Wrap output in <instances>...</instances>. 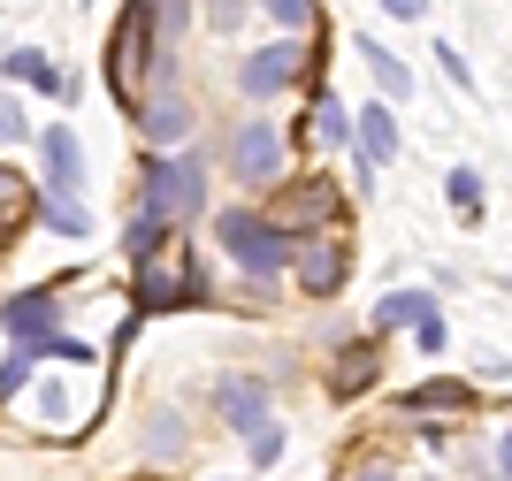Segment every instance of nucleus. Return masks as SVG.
I'll use <instances>...</instances> for the list:
<instances>
[{
    "label": "nucleus",
    "mask_w": 512,
    "mask_h": 481,
    "mask_svg": "<svg viewBox=\"0 0 512 481\" xmlns=\"http://www.w3.org/2000/svg\"><path fill=\"white\" fill-rule=\"evenodd\" d=\"M383 8H390V16H406V23H421V16H428V0H383Z\"/></svg>",
    "instance_id": "nucleus-31"
},
{
    "label": "nucleus",
    "mask_w": 512,
    "mask_h": 481,
    "mask_svg": "<svg viewBox=\"0 0 512 481\" xmlns=\"http://www.w3.org/2000/svg\"><path fill=\"white\" fill-rule=\"evenodd\" d=\"M283 214H291V222H329V214H337V191L329 184H299V191H283Z\"/></svg>",
    "instance_id": "nucleus-12"
},
{
    "label": "nucleus",
    "mask_w": 512,
    "mask_h": 481,
    "mask_svg": "<svg viewBox=\"0 0 512 481\" xmlns=\"http://www.w3.org/2000/svg\"><path fill=\"white\" fill-rule=\"evenodd\" d=\"M230 161H237V176H276V168H283L276 123H245V130L230 138Z\"/></svg>",
    "instance_id": "nucleus-6"
},
{
    "label": "nucleus",
    "mask_w": 512,
    "mask_h": 481,
    "mask_svg": "<svg viewBox=\"0 0 512 481\" xmlns=\"http://www.w3.org/2000/svg\"><path fill=\"white\" fill-rule=\"evenodd\" d=\"M360 481H398V474H390V466H367V474Z\"/></svg>",
    "instance_id": "nucleus-32"
},
{
    "label": "nucleus",
    "mask_w": 512,
    "mask_h": 481,
    "mask_svg": "<svg viewBox=\"0 0 512 481\" xmlns=\"http://www.w3.org/2000/svg\"><path fill=\"white\" fill-rule=\"evenodd\" d=\"M146 443H153V451H184V428H176V413H161V420H153V428H146Z\"/></svg>",
    "instance_id": "nucleus-23"
},
{
    "label": "nucleus",
    "mask_w": 512,
    "mask_h": 481,
    "mask_svg": "<svg viewBox=\"0 0 512 481\" xmlns=\"http://www.w3.org/2000/svg\"><path fill=\"white\" fill-rule=\"evenodd\" d=\"M291 77H299V46H260L253 62L237 69V92H245V100H268V92H283Z\"/></svg>",
    "instance_id": "nucleus-4"
},
{
    "label": "nucleus",
    "mask_w": 512,
    "mask_h": 481,
    "mask_svg": "<svg viewBox=\"0 0 512 481\" xmlns=\"http://www.w3.org/2000/svg\"><path fill=\"white\" fill-rule=\"evenodd\" d=\"M161 237H169V222H153V214L138 207V222H130L123 252H130V260H138V268H153V252H161Z\"/></svg>",
    "instance_id": "nucleus-15"
},
{
    "label": "nucleus",
    "mask_w": 512,
    "mask_h": 481,
    "mask_svg": "<svg viewBox=\"0 0 512 481\" xmlns=\"http://www.w3.org/2000/svg\"><path fill=\"white\" fill-rule=\"evenodd\" d=\"M222 413H230V428H245V436H253V428H260V420H268V390H260V382L253 375H245V382H222Z\"/></svg>",
    "instance_id": "nucleus-9"
},
{
    "label": "nucleus",
    "mask_w": 512,
    "mask_h": 481,
    "mask_svg": "<svg viewBox=\"0 0 512 481\" xmlns=\"http://www.w3.org/2000/svg\"><path fill=\"white\" fill-rule=\"evenodd\" d=\"M214 8V23H222V31H237V16H245V0H207Z\"/></svg>",
    "instance_id": "nucleus-30"
},
{
    "label": "nucleus",
    "mask_w": 512,
    "mask_h": 481,
    "mask_svg": "<svg viewBox=\"0 0 512 481\" xmlns=\"http://www.w3.org/2000/svg\"><path fill=\"white\" fill-rule=\"evenodd\" d=\"M8 77H23V84H39V92H54V100H62V69L46 62V54H31V46H16V54H8Z\"/></svg>",
    "instance_id": "nucleus-13"
},
{
    "label": "nucleus",
    "mask_w": 512,
    "mask_h": 481,
    "mask_svg": "<svg viewBox=\"0 0 512 481\" xmlns=\"http://www.w3.org/2000/svg\"><path fill=\"white\" fill-rule=\"evenodd\" d=\"M199 199H207V176H199V161H153V168H146V214H153V222L192 214Z\"/></svg>",
    "instance_id": "nucleus-2"
},
{
    "label": "nucleus",
    "mask_w": 512,
    "mask_h": 481,
    "mask_svg": "<svg viewBox=\"0 0 512 481\" xmlns=\"http://www.w3.org/2000/svg\"><path fill=\"white\" fill-rule=\"evenodd\" d=\"M214 237H222V252H230L245 275H268L291 260V237H283V222H268V214H253V207H230L222 222H214Z\"/></svg>",
    "instance_id": "nucleus-1"
},
{
    "label": "nucleus",
    "mask_w": 512,
    "mask_h": 481,
    "mask_svg": "<svg viewBox=\"0 0 512 481\" xmlns=\"http://www.w3.org/2000/svg\"><path fill=\"white\" fill-rule=\"evenodd\" d=\"M23 130H31V123H23V115H16V100H8V92H0V146H16Z\"/></svg>",
    "instance_id": "nucleus-27"
},
{
    "label": "nucleus",
    "mask_w": 512,
    "mask_h": 481,
    "mask_svg": "<svg viewBox=\"0 0 512 481\" xmlns=\"http://www.w3.org/2000/svg\"><path fill=\"white\" fill-rule=\"evenodd\" d=\"M31 367H39L31 352H16V359H8V367H0V398H8V390H23V382H31Z\"/></svg>",
    "instance_id": "nucleus-25"
},
{
    "label": "nucleus",
    "mask_w": 512,
    "mask_h": 481,
    "mask_svg": "<svg viewBox=\"0 0 512 481\" xmlns=\"http://www.w3.org/2000/svg\"><path fill=\"white\" fill-rule=\"evenodd\" d=\"M421 314H436L421 291H390V298H383V329H398V321H421Z\"/></svg>",
    "instance_id": "nucleus-19"
},
{
    "label": "nucleus",
    "mask_w": 512,
    "mask_h": 481,
    "mask_svg": "<svg viewBox=\"0 0 512 481\" xmlns=\"http://www.w3.org/2000/svg\"><path fill=\"white\" fill-rule=\"evenodd\" d=\"M39 153H46V176H54V199H77V184H85V146H77V130L54 123L39 138Z\"/></svg>",
    "instance_id": "nucleus-5"
},
{
    "label": "nucleus",
    "mask_w": 512,
    "mask_h": 481,
    "mask_svg": "<svg viewBox=\"0 0 512 481\" xmlns=\"http://www.w3.org/2000/svg\"><path fill=\"white\" fill-rule=\"evenodd\" d=\"M436 54H444V77H451V84H474V69H467V54H459V46H436Z\"/></svg>",
    "instance_id": "nucleus-29"
},
{
    "label": "nucleus",
    "mask_w": 512,
    "mask_h": 481,
    "mask_svg": "<svg viewBox=\"0 0 512 481\" xmlns=\"http://www.w3.org/2000/svg\"><path fill=\"white\" fill-rule=\"evenodd\" d=\"M490 481H497V474H490Z\"/></svg>",
    "instance_id": "nucleus-33"
},
{
    "label": "nucleus",
    "mask_w": 512,
    "mask_h": 481,
    "mask_svg": "<svg viewBox=\"0 0 512 481\" xmlns=\"http://www.w3.org/2000/svg\"><path fill=\"white\" fill-rule=\"evenodd\" d=\"M268 16H276V23H299V31H306V23H314V0H268Z\"/></svg>",
    "instance_id": "nucleus-26"
},
{
    "label": "nucleus",
    "mask_w": 512,
    "mask_h": 481,
    "mask_svg": "<svg viewBox=\"0 0 512 481\" xmlns=\"http://www.w3.org/2000/svg\"><path fill=\"white\" fill-rule=\"evenodd\" d=\"M367 382H375V344H352V352H344V367H337V390L352 398V390H367Z\"/></svg>",
    "instance_id": "nucleus-17"
},
{
    "label": "nucleus",
    "mask_w": 512,
    "mask_h": 481,
    "mask_svg": "<svg viewBox=\"0 0 512 481\" xmlns=\"http://www.w3.org/2000/svg\"><path fill=\"white\" fill-rule=\"evenodd\" d=\"M314 130L329 138V146H344V138H352V123H344V107H337V100H321V107H314Z\"/></svg>",
    "instance_id": "nucleus-22"
},
{
    "label": "nucleus",
    "mask_w": 512,
    "mask_h": 481,
    "mask_svg": "<svg viewBox=\"0 0 512 481\" xmlns=\"http://www.w3.org/2000/svg\"><path fill=\"white\" fill-rule=\"evenodd\" d=\"M474 390L467 382H421V390H406V413H467Z\"/></svg>",
    "instance_id": "nucleus-11"
},
{
    "label": "nucleus",
    "mask_w": 512,
    "mask_h": 481,
    "mask_svg": "<svg viewBox=\"0 0 512 481\" xmlns=\"http://www.w3.org/2000/svg\"><path fill=\"white\" fill-rule=\"evenodd\" d=\"M138 306H146V314L184 306V298H176V275H169V268H138Z\"/></svg>",
    "instance_id": "nucleus-16"
},
{
    "label": "nucleus",
    "mask_w": 512,
    "mask_h": 481,
    "mask_svg": "<svg viewBox=\"0 0 512 481\" xmlns=\"http://www.w3.org/2000/svg\"><path fill=\"white\" fill-rule=\"evenodd\" d=\"M413 336H421V352H444V321H436V314L413 321Z\"/></svg>",
    "instance_id": "nucleus-28"
},
{
    "label": "nucleus",
    "mask_w": 512,
    "mask_h": 481,
    "mask_svg": "<svg viewBox=\"0 0 512 481\" xmlns=\"http://www.w3.org/2000/svg\"><path fill=\"white\" fill-rule=\"evenodd\" d=\"M360 161L367 168L398 161V123H390V107H360Z\"/></svg>",
    "instance_id": "nucleus-10"
},
{
    "label": "nucleus",
    "mask_w": 512,
    "mask_h": 481,
    "mask_svg": "<svg viewBox=\"0 0 512 481\" xmlns=\"http://www.w3.org/2000/svg\"><path fill=\"white\" fill-rule=\"evenodd\" d=\"M276 451H283V428H276V420H260V428H253V466H268Z\"/></svg>",
    "instance_id": "nucleus-24"
},
{
    "label": "nucleus",
    "mask_w": 512,
    "mask_h": 481,
    "mask_svg": "<svg viewBox=\"0 0 512 481\" xmlns=\"http://www.w3.org/2000/svg\"><path fill=\"white\" fill-rule=\"evenodd\" d=\"M46 222H54L62 237H85V230H92V214L77 207V199H46Z\"/></svg>",
    "instance_id": "nucleus-20"
},
{
    "label": "nucleus",
    "mask_w": 512,
    "mask_h": 481,
    "mask_svg": "<svg viewBox=\"0 0 512 481\" xmlns=\"http://www.w3.org/2000/svg\"><path fill=\"white\" fill-rule=\"evenodd\" d=\"M344 268H352V252H344L337 237H321V245L299 252V291H306V298H329V291L344 283Z\"/></svg>",
    "instance_id": "nucleus-7"
},
{
    "label": "nucleus",
    "mask_w": 512,
    "mask_h": 481,
    "mask_svg": "<svg viewBox=\"0 0 512 481\" xmlns=\"http://www.w3.org/2000/svg\"><path fill=\"white\" fill-rule=\"evenodd\" d=\"M54 306H62L54 291H23V298H8V306H0V329L31 352V344H46V336H54Z\"/></svg>",
    "instance_id": "nucleus-3"
},
{
    "label": "nucleus",
    "mask_w": 512,
    "mask_h": 481,
    "mask_svg": "<svg viewBox=\"0 0 512 481\" xmlns=\"http://www.w3.org/2000/svg\"><path fill=\"white\" fill-rule=\"evenodd\" d=\"M451 207H459V214H467V222H474V214H482V168H451Z\"/></svg>",
    "instance_id": "nucleus-18"
},
{
    "label": "nucleus",
    "mask_w": 512,
    "mask_h": 481,
    "mask_svg": "<svg viewBox=\"0 0 512 481\" xmlns=\"http://www.w3.org/2000/svg\"><path fill=\"white\" fill-rule=\"evenodd\" d=\"M192 100H184V92H161V100H146L138 107V130H146L153 146H176V138H192Z\"/></svg>",
    "instance_id": "nucleus-8"
},
{
    "label": "nucleus",
    "mask_w": 512,
    "mask_h": 481,
    "mask_svg": "<svg viewBox=\"0 0 512 481\" xmlns=\"http://www.w3.org/2000/svg\"><path fill=\"white\" fill-rule=\"evenodd\" d=\"M360 54H367V69H375V84L383 92H413V69L390 54V46H375V39H360Z\"/></svg>",
    "instance_id": "nucleus-14"
},
{
    "label": "nucleus",
    "mask_w": 512,
    "mask_h": 481,
    "mask_svg": "<svg viewBox=\"0 0 512 481\" xmlns=\"http://www.w3.org/2000/svg\"><path fill=\"white\" fill-rule=\"evenodd\" d=\"M23 214H31V199H23L16 168H0V222H23Z\"/></svg>",
    "instance_id": "nucleus-21"
}]
</instances>
